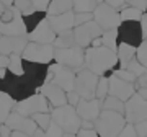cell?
I'll return each mask as SVG.
<instances>
[{"label":"cell","mask_w":147,"mask_h":137,"mask_svg":"<svg viewBox=\"0 0 147 137\" xmlns=\"http://www.w3.org/2000/svg\"><path fill=\"white\" fill-rule=\"evenodd\" d=\"M103 34V30H101L95 21H88L85 25H80V26L74 28V38H75V44L80 46V48H90L92 42L100 38Z\"/></svg>","instance_id":"4fadbf2b"},{"label":"cell","mask_w":147,"mask_h":137,"mask_svg":"<svg viewBox=\"0 0 147 137\" xmlns=\"http://www.w3.org/2000/svg\"><path fill=\"white\" fill-rule=\"evenodd\" d=\"M5 124L10 127L11 131L23 132V134H28V136H33V134L36 132V129H38L36 122L33 121L31 118L23 116V114H20V113H16L15 109L11 111V114L8 116V119L5 121Z\"/></svg>","instance_id":"e0dca14e"},{"label":"cell","mask_w":147,"mask_h":137,"mask_svg":"<svg viewBox=\"0 0 147 137\" xmlns=\"http://www.w3.org/2000/svg\"><path fill=\"white\" fill-rule=\"evenodd\" d=\"M96 3H103V0H96Z\"/></svg>","instance_id":"91938a15"},{"label":"cell","mask_w":147,"mask_h":137,"mask_svg":"<svg viewBox=\"0 0 147 137\" xmlns=\"http://www.w3.org/2000/svg\"><path fill=\"white\" fill-rule=\"evenodd\" d=\"M47 18L46 11H39L34 10L33 13H28V15H23V23H25V28H26V33L30 34L31 31H34L42 21Z\"/></svg>","instance_id":"cb8c5ba5"},{"label":"cell","mask_w":147,"mask_h":137,"mask_svg":"<svg viewBox=\"0 0 147 137\" xmlns=\"http://www.w3.org/2000/svg\"><path fill=\"white\" fill-rule=\"evenodd\" d=\"M75 77H77V72H75V70L53 62L51 65H49V72H47V80L46 82H51V83L57 85V87H61L65 93H69V91L74 90Z\"/></svg>","instance_id":"8992f818"},{"label":"cell","mask_w":147,"mask_h":137,"mask_svg":"<svg viewBox=\"0 0 147 137\" xmlns=\"http://www.w3.org/2000/svg\"><path fill=\"white\" fill-rule=\"evenodd\" d=\"M16 101L7 95V93H0V124H5L11 111L15 109Z\"/></svg>","instance_id":"d4e9b609"},{"label":"cell","mask_w":147,"mask_h":137,"mask_svg":"<svg viewBox=\"0 0 147 137\" xmlns=\"http://www.w3.org/2000/svg\"><path fill=\"white\" fill-rule=\"evenodd\" d=\"M142 15H144V11L137 10L134 7H129V5H124L119 10L121 21H141Z\"/></svg>","instance_id":"f1b7e54d"},{"label":"cell","mask_w":147,"mask_h":137,"mask_svg":"<svg viewBox=\"0 0 147 137\" xmlns=\"http://www.w3.org/2000/svg\"><path fill=\"white\" fill-rule=\"evenodd\" d=\"M82 129H95V122L82 121Z\"/></svg>","instance_id":"db71d44e"},{"label":"cell","mask_w":147,"mask_h":137,"mask_svg":"<svg viewBox=\"0 0 147 137\" xmlns=\"http://www.w3.org/2000/svg\"><path fill=\"white\" fill-rule=\"evenodd\" d=\"M118 42L129 44L136 49L139 48L144 42L141 23L139 21H121V25L118 26Z\"/></svg>","instance_id":"30bf717a"},{"label":"cell","mask_w":147,"mask_h":137,"mask_svg":"<svg viewBox=\"0 0 147 137\" xmlns=\"http://www.w3.org/2000/svg\"><path fill=\"white\" fill-rule=\"evenodd\" d=\"M144 13H147V8H146V11H144Z\"/></svg>","instance_id":"6125c7cd"},{"label":"cell","mask_w":147,"mask_h":137,"mask_svg":"<svg viewBox=\"0 0 147 137\" xmlns=\"http://www.w3.org/2000/svg\"><path fill=\"white\" fill-rule=\"evenodd\" d=\"M110 75H116L118 79L124 80V82H127V83H136V80H137L131 72H127L126 68H116L115 72H111Z\"/></svg>","instance_id":"74e56055"},{"label":"cell","mask_w":147,"mask_h":137,"mask_svg":"<svg viewBox=\"0 0 147 137\" xmlns=\"http://www.w3.org/2000/svg\"><path fill=\"white\" fill-rule=\"evenodd\" d=\"M64 132L62 129L56 124V122H51V126L47 127L46 131H42V129H36V132L33 134V137H62Z\"/></svg>","instance_id":"d6a6232c"},{"label":"cell","mask_w":147,"mask_h":137,"mask_svg":"<svg viewBox=\"0 0 147 137\" xmlns=\"http://www.w3.org/2000/svg\"><path fill=\"white\" fill-rule=\"evenodd\" d=\"M98 75L90 72L88 68H82L77 72L75 77V85H74V91H77L82 100H93L95 91H96V85H98Z\"/></svg>","instance_id":"9c48e42d"},{"label":"cell","mask_w":147,"mask_h":137,"mask_svg":"<svg viewBox=\"0 0 147 137\" xmlns=\"http://www.w3.org/2000/svg\"><path fill=\"white\" fill-rule=\"evenodd\" d=\"M54 62L72 70H82L85 67V49L80 46H72L67 49H56L54 51Z\"/></svg>","instance_id":"5b68a950"},{"label":"cell","mask_w":147,"mask_h":137,"mask_svg":"<svg viewBox=\"0 0 147 137\" xmlns=\"http://www.w3.org/2000/svg\"><path fill=\"white\" fill-rule=\"evenodd\" d=\"M3 10H5V5H3V3H2V2H0V15H2V13H3Z\"/></svg>","instance_id":"6f0895ef"},{"label":"cell","mask_w":147,"mask_h":137,"mask_svg":"<svg viewBox=\"0 0 147 137\" xmlns=\"http://www.w3.org/2000/svg\"><path fill=\"white\" fill-rule=\"evenodd\" d=\"M144 41H146V42H147V38H146V39H144Z\"/></svg>","instance_id":"94428289"},{"label":"cell","mask_w":147,"mask_h":137,"mask_svg":"<svg viewBox=\"0 0 147 137\" xmlns=\"http://www.w3.org/2000/svg\"><path fill=\"white\" fill-rule=\"evenodd\" d=\"M124 126H126L124 114L116 111L101 109L98 119L95 121V131L98 132L100 137H118Z\"/></svg>","instance_id":"3957f363"},{"label":"cell","mask_w":147,"mask_h":137,"mask_svg":"<svg viewBox=\"0 0 147 137\" xmlns=\"http://www.w3.org/2000/svg\"><path fill=\"white\" fill-rule=\"evenodd\" d=\"M31 119L36 122L38 129H42V131H46L47 127L51 126V122H53L51 113H36V114L31 116Z\"/></svg>","instance_id":"836d02e7"},{"label":"cell","mask_w":147,"mask_h":137,"mask_svg":"<svg viewBox=\"0 0 147 137\" xmlns=\"http://www.w3.org/2000/svg\"><path fill=\"white\" fill-rule=\"evenodd\" d=\"M39 93L47 100L51 108H61V106L67 105V93L61 87L51 83V82H46L42 85L39 88Z\"/></svg>","instance_id":"ac0fdd59"},{"label":"cell","mask_w":147,"mask_h":137,"mask_svg":"<svg viewBox=\"0 0 147 137\" xmlns=\"http://www.w3.org/2000/svg\"><path fill=\"white\" fill-rule=\"evenodd\" d=\"M124 119L129 124H137V122L147 119V100L134 93L124 103Z\"/></svg>","instance_id":"7c38bea8"},{"label":"cell","mask_w":147,"mask_h":137,"mask_svg":"<svg viewBox=\"0 0 147 137\" xmlns=\"http://www.w3.org/2000/svg\"><path fill=\"white\" fill-rule=\"evenodd\" d=\"M11 129L7 124H0V137H10L11 136Z\"/></svg>","instance_id":"f907efd6"},{"label":"cell","mask_w":147,"mask_h":137,"mask_svg":"<svg viewBox=\"0 0 147 137\" xmlns=\"http://www.w3.org/2000/svg\"><path fill=\"white\" fill-rule=\"evenodd\" d=\"M93 21L103 31H110V30H118L121 25V16L119 10H116L113 7L103 3H98L96 8L93 10Z\"/></svg>","instance_id":"ba28073f"},{"label":"cell","mask_w":147,"mask_h":137,"mask_svg":"<svg viewBox=\"0 0 147 137\" xmlns=\"http://www.w3.org/2000/svg\"><path fill=\"white\" fill-rule=\"evenodd\" d=\"M8 59H10V64H8L7 70L18 75V77H21L23 75V57L20 54H11V56H8Z\"/></svg>","instance_id":"1f68e13d"},{"label":"cell","mask_w":147,"mask_h":137,"mask_svg":"<svg viewBox=\"0 0 147 137\" xmlns=\"http://www.w3.org/2000/svg\"><path fill=\"white\" fill-rule=\"evenodd\" d=\"M0 2H2L5 7H11V5H13V0H0Z\"/></svg>","instance_id":"9f6ffc18"},{"label":"cell","mask_w":147,"mask_h":137,"mask_svg":"<svg viewBox=\"0 0 147 137\" xmlns=\"http://www.w3.org/2000/svg\"><path fill=\"white\" fill-rule=\"evenodd\" d=\"M13 7L21 13V16L34 11V7H33L31 0H13Z\"/></svg>","instance_id":"8d00e7d4"},{"label":"cell","mask_w":147,"mask_h":137,"mask_svg":"<svg viewBox=\"0 0 147 137\" xmlns=\"http://www.w3.org/2000/svg\"><path fill=\"white\" fill-rule=\"evenodd\" d=\"M8 64H10V59L7 57V56H2L0 54V70L2 68H8Z\"/></svg>","instance_id":"816d5d0a"},{"label":"cell","mask_w":147,"mask_h":137,"mask_svg":"<svg viewBox=\"0 0 147 137\" xmlns=\"http://www.w3.org/2000/svg\"><path fill=\"white\" fill-rule=\"evenodd\" d=\"M0 93H7L10 98H13L18 103V101H23L33 96L34 93H38V90L23 75L18 77V75L7 70V74L0 79Z\"/></svg>","instance_id":"7a4b0ae2"},{"label":"cell","mask_w":147,"mask_h":137,"mask_svg":"<svg viewBox=\"0 0 147 137\" xmlns=\"http://www.w3.org/2000/svg\"><path fill=\"white\" fill-rule=\"evenodd\" d=\"M108 95L116 96L121 101L126 103L134 93H136V85L134 83H127L124 80L118 79L116 75H108Z\"/></svg>","instance_id":"9a60e30c"},{"label":"cell","mask_w":147,"mask_h":137,"mask_svg":"<svg viewBox=\"0 0 147 137\" xmlns=\"http://www.w3.org/2000/svg\"><path fill=\"white\" fill-rule=\"evenodd\" d=\"M134 129L137 132V137H147V119L134 124Z\"/></svg>","instance_id":"7bdbcfd3"},{"label":"cell","mask_w":147,"mask_h":137,"mask_svg":"<svg viewBox=\"0 0 147 137\" xmlns=\"http://www.w3.org/2000/svg\"><path fill=\"white\" fill-rule=\"evenodd\" d=\"M126 5L134 7V8H137V10H141V11H146L147 0H126Z\"/></svg>","instance_id":"b9f144b4"},{"label":"cell","mask_w":147,"mask_h":137,"mask_svg":"<svg viewBox=\"0 0 147 137\" xmlns=\"http://www.w3.org/2000/svg\"><path fill=\"white\" fill-rule=\"evenodd\" d=\"M101 105H103V101L96 100H80V103L75 106V111H77V114L82 121H88V122H95L98 119L101 113Z\"/></svg>","instance_id":"2e32d148"},{"label":"cell","mask_w":147,"mask_h":137,"mask_svg":"<svg viewBox=\"0 0 147 137\" xmlns=\"http://www.w3.org/2000/svg\"><path fill=\"white\" fill-rule=\"evenodd\" d=\"M101 46L111 51L118 49V30H110V31H103L101 34Z\"/></svg>","instance_id":"4dcf8cb0"},{"label":"cell","mask_w":147,"mask_h":137,"mask_svg":"<svg viewBox=\"0 0 147 137\" xmlns=\"http://www.w3.org/2000/svg\"><path fill=\"white\" fill-rule=\"evenodd\" d=\"M10 137H33V136H28V134H23V132H18V131H13Z\"/></svg>","instance_id":"11a10c76"},{"label":"cell","mask_w":147,"mask_h":137,"mask_svg":"<svg viewBox=\"0 0 147 137\" xmlns=\"http://www.w3.org/2000/svg\"><path fill=\"white\" fill-rule=\"evenodd\" d=\"M93 21V13H75V26Z\"/></svg>","instance_id":"ab89813d"},{"label":"cell","mask_w":147,"mask_h":137,"mask_svg":"<svg viewBox=\"0 0 147 137\" xmlns=\"http://www.w3.org/2000/svg\"><path fill=\"white\" fill-rule=\"evenodd\" d=\"M26 36H2L0 39V54L2 56H11V54H23L25 48L28 46Z\"/></svg>","instance_id":"d6986e66"},{"label":"cell","mask_w":147,"mask_h":137,"mask_svg":"<svg viewBox=\"0 0 147 137\" xmlns=\"http://www.w3.org/2000/svg\"><path fill=\"white\" fill-rule=\"evenodd\" d=\"M126 70H127V72H131V74L136 77V79H139L141 75H144V74L147 72V68L144 67V65H142V64L137 60V59H132L131 62L127 64V65H126Z\"/></svg>","instance_id":"d590c367"},{"label":"cell","mask_w":147,"mask_h":137,"mask_svg":"<svg viewBox=\"0 0 147 137\" xmlns=\"http://www.w3.org/2000/svg\"><path fill=\"white\" fill-rule=\"evenodd\" d=\"M54 51H56V48L53 44H38V42L30 41L21 54V57H23V60L51 65L54 62Z\"/></svg>","instance_id":"52a82bcc"},{"label":"cell","mask_w":147,"mask_h":137,"mask_svg":"<svg viewBox=\"0 0 147 137\" xmlns=\"http://www.w3.org/2000/svg\"><path fill=\"white\" fill-rule=\"evenodd\" d=\"M108 75H103L98 79V85H96V91H95V98L103 101L108 96Z\"/></svg>","instance_id":"e575fe53"},{"label":"cell","mask_w":147,"mask_h":137,"mask_svg":"<svg viewBox=\"0 0 147 137\" xmlns=\"http://www.w3.org/2000/svg\"><path fill=\"white\" fill-rule=\"evenodd\" d=\"M136 93L141 96V98L147 100V88H137V90H136Z\"/></svg>","instance_id":"f5cc1de1"},{"label":"cell","mask_w":147,"mask_h":137,"mask_svg":"<svg viewBox=\"0 0 147 137\" xmlns=\"http://www.w3.org/2000/svg\"><path fill=\"white\" fill-rule=\"evenodd\" d=\"M141 30H142V36H144V39L147 38V13H144L142 15V18H141Z\"/></svg>","instance_id":"681fc988"},{"label":"cell","mask_w":147,"mask_h":137,"mask_svg":"<svg viewBox=\"0 0 147 137\" xmlns=\"http://www.w3.org/2000/svg\"><path fill=\"white\" fill-rule=\"evenodd\" d=\"M0 34L2 36H26L28 34L25 23H23V16H21V13L16 8H15V13H13V18L10 21L0 23Z\"/></svg>","instance_id":"ffe728a7"},{"label":"cell","mask_w":147,"mask_h":137,"mask_svg":"<svg viewBox=\"0 0 147 137\" xmlns=\"http://www.w3.org/2000/svg\"><path fill=\"white\" fill-rule=\"evenodd\" d=\"M47 21L53 28L56 34L62 31H69V30H74L75 28V13L72 11H67V13H62V15H51L47 16Z\"/></svg>","instance_id":"7402d4cb"},{"label":"cell","mask_w":147,"mask_h":137,"mask_svg":"<svg viewBox=\"0 0 147 137\" xmlns=\"http://www.w3.org/2000/svg\"><path fill=\"white\" fill-rule=\"evenodd\" d=\"M0 39H2V34H0Z\"/></svg>","instance_id":"be15d7a7"},{"label":"cell","mask_w":147,"mask_h":137,"mask_svg":"<svg viewBox=\"0 0 147 137\" xmlns=\"http://www.w3.org/2000/svg\"><path fill=\"white\" fill-rule=\"evenodd\" d=\"M15 111L23 114V116L31 118L36 113H51V106H49L47 100L41 93H34L33 96H30L26 100L18 101L15 105Z\"/></svg>","instance_id":"8fae6325"},{"label":"cell","mask_w":147,"mask_h":137,"mask_svg":"<svg viewBox=\"0 0 147 137\" xmlns=\"http://www.w3.org/2000/svg\"><path fill=\"white\" fill-rule=\"evenodd\" d=\"M72 11V0H51V3L47 7V16L51 15H62Z\"/></svg>","instance_id":"484cf974"},{"label":"cell","mask_w":147,"mask_h":137,"mask_svg":"<svg viewBox=\"0 0 147 137\" xmlns=\"http://www.w3.org/2000/svg\"><path fill=\"white\" fill-rule=\"evenodd\" d=\"M80 100H82V98L79 96L77 91H74V90H72V91H69V93H67V105H70V106L75 108V106L80 103Z\"/></svg>","instance_id":"f6af8a7d"},{"label":"cell","mask_w":147,"mask_h":137,"mask_svg":"<svg viewBox=\"0 0 147 137\" xmlns=\"http://www.w3.org/2000/svg\"><path fill=\"white\" fill-rule=\"evenodd\" d=\"M77 137H100L95 129H80L77 132Z\"/></svg>","instance_id":"bcb514c9"},{"label":"cell","mask_w":147,"mask_h":137,"mask_svg":"<svg viewBox=\"0 0 147 137\" xmlns=\"http://www.w3.org/2000/svg\"><path fill=\"white\" fill-rule=\"evenodd\" d=\"M62 137H77V134H64Z\"/></svg>","instance_id":"680465c9"},{"label":"cell","mask_w":147,"mask_h":137,"mask_svg":"<svg viewBox=\"0 0 147 137\" xmlns=\"http://www.w3.org/2000/svg\"><path fill=\"white\" fill-rule=\"evenodd\" d=\"M96 5V0H72L74 13H93Z\"/></svg>","instance_id":"83f0119b"},{"label":"cell","mask_w":147,"mask_h":137,"mask_svg":"<svg viewBox=\"0 0 147 137\" xmlns=\"http://www.w3.org/2000/svg\"><path fill=\"white\" fill-rule=\"evenodd\" d=\"M101 108H103V109H106V111H116V113L124 114V101H121L119 98L111 96V95H108L105 100H103Z\"/></svg>","instance_id":"f546056e"},{"label":"cell","mask_w":147,"mask_h":137,"mask_svg":"<svg viewBox=\"0 0 147 137\" xmlns=\"http://www.w3.org/2000/svg\"><path fill=\"white\" fill-rule=\"evenodd\" d=\"M51 118L62 129L64 134H77L82 129V119L79 118L75 108L70 105H64L61 108H53Z\"/></svg>","instance_id":"277c9868"},{"label":"cell","mask_w":147,"mask_h":137,"mask_svg":"<svg viewBox=\"0 0 147 137\" xmlns=\"http://www.w3.org/2000/svg\"><path fill=\"white\" fill-rule=\"evenodd\" d=\"M136 90L137 88H147V72L144 75H141V77H139V79L136 80Z\"/></svg>","instance_id":"c3c4849f"},{"label":"cell","mask_w":147,"mask_h":137,"mask_svg":"<svg viewBox=\"0 0 147 137\" xmlns=\"http://www.w3.org/2000/svg\"><path fill=\"white\" fill-rule=\"evenodd\" d=\"M119 67L116 51L106 49L103 46L100 48H87L85 49V68L93 72L98 77L115 72Z\"/></svg>","instance_id":"6da1fadb"},{"label":"cell","mask_w":147,"mask_h":137,"mask_svg":"<svg viewBox=\"0 0 147 137\" xmlns=\"http://www.w3.org/2000/svg\"><path fill=\"white\" fill-rule=\"evenodd\" d=\"M136 52L137 49L129 46V44H124V42H118V49H116V56H118V62H119V67L118 68H126V65L131 62L132 59H136Z\"/></svg>","instance_id":"603a6c76"},{"label":"cell","mask_w":147,"mask_h":137,"mask_svg":"<svg viewBox=\"0 0 147 137\" xmlns=\"http://www.w3.org/2000/svg\"><path fill=\"white\" fill-rule=\"evenodd\" d=\"M118 137H137V132L134 129V124L126 122V126L123 127V131L118 134Z\"/></svg>","instance_id":"60d3db41"},{"label":"cell","mask_w":147,"mask_h":137,"mask_svg":"<svg viewBox=\"0 0 147 137\" xmlns=\"http://www.w3.org/2000/svg\"><path fill=\"white\" fill-rule=\"evenodd\" d=\"M47 72H49V65L30 62V60H23V77H25L36 90H39L42 85L46 83Z\"/></svg>","instance_id":"5bb4252c"},{"label":"cell","mask_w":147,"mask_h":137,"mask_svg":"<svg viewBox=\"0 0 147 137\" xmlns=\"http://www.w3.org/2000/svg\"><path fill=\"white\" fill-rule=\"evenodd\" d=\"M136 59L142 64V65H144V67L147 68V42H146V41L142 42V44L139 46V48H137Z\"/></svg>","instance_id":"f35d334b"},{"label":"cell","mask_w":147,"mask_h":137,"mask_svg":"<svg viewBox=\"0 0 147 137\" xmlns=\"http://www.w3.org/2000/svg\"><path fill=\"white\" fill-rule=\"evenodd\" d=\"M56 49H67L75 46V38H74V30H69V31H62L59 33L56 39H54L53 44Z\"/></svg>","instance_id":"4316f807"},{"label":"cell","mask_w":147,"mask_h":137,"mask_svg":"<svg viewBox=\"0 0 147 137\" xmlns=\"http://www.w3.org/2000/svg\"><path fill=\"white\" fill-rule=\"evenodd\" d=\"M106 5H110V7H113V8H123V7L126 5V0H103Z\"/></svg>","instance_id":"7dc6e473"},{"label":"cell","mask_w":147,"mask_h":137,"mask_svg":"<svg viewBox=\"0 0 147 137\" xmlns=\"http://www.w3.org/2000/svg\"><path fill=\"white\" fill-rule=\"evenodd\" d=\"M34 10H39V11H47V7L51 3V0H31Z\"/></svg>","instance_id":"ee69618b"},{"label":"cell","mask_w":147,"mask_h":137,"mask_svg":"<svg viewBox=\"0 0 147 137\" xmlns=\"http://www.w3.org/2000/svg\"><path fill=\"white\" fill-rule=\"evenodd\" d=\"M56 36H57V34H56V31L51 28V25H49L47 18L42 21V23L36 28V30H34V31H31L30 34H26L28 41L38 42V44H54Z\"/></svg>","instance_id":"44dd1931"}]
</instances>
